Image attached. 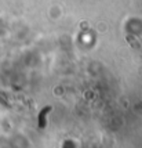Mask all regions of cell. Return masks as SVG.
I'll use <instances>...</instances> for the list:
<instances>
[{
	"mask_svg": "<svg viewBox=\"0 0 142 148\" xmlns=\"http://www.w3.org/2000/svg\"><path fill=\"white\" fill-rule=\"evenodd\" d=\"M50 111H51V107H46L44 110L40 111V114H39V127L40 129H44L46 127V115H47Z\"/></svg>",
	"mask_w": 142,
	"mask_h": 148,
	"instance_id": "1",
	"label": "cell"
}]
</instances>
